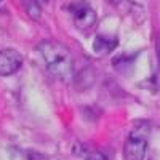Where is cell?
Returning a JSON list of instances; mask_svg holds the SVG:
<instances>
[{"label":"cell","mask_w":160,"mask_h":160,"mask_svg":"<svg viewBox=\"0 0 160 160\" xmlns=\"http://www.w3.org/2000/svg\"><path fill=\"white\" fill-rule=\"evenodd\" d=\"M157 55H158V61H160V40H158V45H157Z\"/></svg>","instance_id":"cell-7"},{"label":"cell","mask_w":160,"mask_h":160,"mask_svg":"<svg viewBox=\"0 0 160 160\" xmlns=\"http://www.w3.org/2000/svg\"><path fill=\"white\" fill-rule=\"evenodd\" d=\"M68 8H69L71 15H72L75 28L80 29V31L90 29L98 19V15H96L95 8H93L88 2H74Z\"/></svg>","instance_id":"cell-3"},{"label":"cell","mask_w":160,"mask_h":160,"mask_svg":"<svg viewBox=\"0 0 160 160\" xmlns=\"http://www.w3.org/2000/svg\"><path fill=\"white\" fill-rule=\"evenodd\" d=\"M22 66V55L18 50L13 48H5L0 50V75L7 77L19 71Z\"/></svg>","instance_id":"cell-4"},{"label":"cell","mask_w":160,"mask_h":160,"mask_svg":"<svg viewBox=\"0 0 160 160\" xmlns=\"http://www.w3.org/2000/svg\"><path fill=\"white\" fill-rule=\"evenodd\" d=\"M21 3L26 10V13L32 18V19H38L42 15V7H40L38 0H21Z\"/></svg>","instance_id":"cell-6"},{"label":"cell","mask_w":160,"mask_h":160,"mask_svg":"<svg viewBox=\"0 0 160 160\" xmlns=\"http://www.w3.org/2000/svg\"><path fill=\"white\" fill-rule=\"evenodd\" d=\"M37 50L51 75H55L61 82H71L75 71L72 55L68 48L56 42H42Z\"/></svg>","instance_id":"cell-1"},{"label":"cell","mask_w":160,"mask_h":160,"mask_svg":"<svg viewBox=\"0 0 160 160\" xmlns=\"http://www.w3.org/2000/svg\"><path fill=\"white\" fill-rule=\"evenodd\" d=\"M117 45V40L115 38H108V37H98L95 40V51L98 53H108L112 51Z\"/></svg>","instance_id":"cell-5"},{"label":"cell","mask_w":160,"mask_h":160,"mask_svg":"<svg viewBox=\"0 0 160 160\" xmlns=\"http://www.w3.org/2000/svg\"><path fill=\"white\" fill-rule=\"evenodd\" d=\"M149 133H151V125L144 120L138 122L131 128L123 146L125 160H144L149 142Z\"/></svg>","instance_id":"cell-2"}]
</instances>
